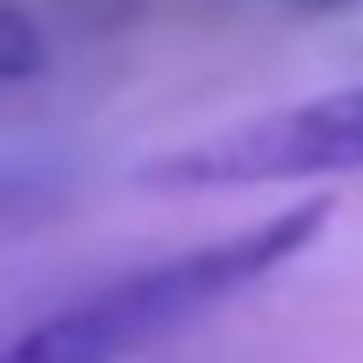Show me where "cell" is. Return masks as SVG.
Returning a JSON list of instances; mask_svg holds the SVG:
<instances>
[{
	"mask_svg": "<svg viewBox=\"0 0 363 363\" xmlns=\"http://www.w3.org/2000/svg\"><path fill=\"white\" fill-rule=\"evenodd\" d=\"M0 363H115L108 357V343H101V330L88 323V310H61V316H48L40 330H27L21 343H7L0 350Z\"/></svg>",
	"mask_w": 363,
	"mask_h": 363,
	"instance_id": "obj_3",
	"label": "cell"
},
{
	"mask_svg": "<svg viewBox=\"0 0 363 363\" xmlns=\"http://www.w3.org/2000/svg\"><path fill=\"white\" fill-rule=\"evenodd\" d=\"M363 169V88L316 94V101L276 108L262 121H235V128L208 135V142L169 148L142 175V189H256V182H303V175H350Z\"/></svg>",
	"mask_w": 363,
	"mask_h": 363,
	"instance_id": "obj_2",
	"label": "cell"
},
{
	"mask_svg": "<svg viewBox=\"0 0 363 363\" xmlns=\"http://www.w3.org/2000/svg\"><path fill=\"white\" fill-rule=\"evenodd\" d=\"M323 229H330V202H296V208H283V216L256 222V229L229 235V242H208V249H195V256L155 262V269H142V276H121L115 289L88 296L81 310H88V323L101 330L108 357L121 363V357L148 350V343L175 337V330H189L195 316H208L216 303H229L235 289L262 283L269 269L296 262Z\"/></svg>",
	"mask_w": 363,
	"mask_h": 363,
	"instance_id": "obj_1",
	"label": "cell"
},
{
	"mask_svg": "<svg viewBox=\"0 0 363 363\" xmlns=\"http://www.w3.org/2000/svg\"><path fill=\"white\" fill-rule=\"evenodd\" d=\"M48 67V34L21 7H0V81H34Z\"/></svg>",
	"mask_w": 363,
	"mask_h": 363,
	"instance_id": "obj_4",
	"label": "cell"
},
{
	"mask_svg": "<svg viewBox=\"0 0 363 363\" xmlns=\"http://www.w3.org/2000/svg\"><path fill=\"white\" fill-rule=\"evenodd\" d=\"M323 7H337V0H323Z\"/></svg>",
	"mask_w": 363,
	"mask_h": 363,
	"instance_id": "obj_5",
	"label": "cell"
}]
</instances>
